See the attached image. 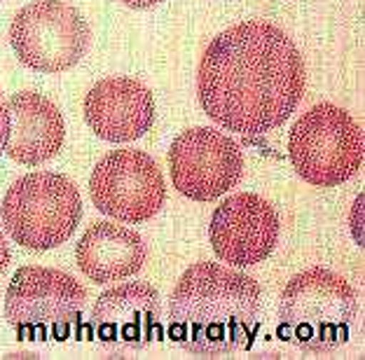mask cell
<instances>
[{"label": "cell", "mask_w": 365, "mask_h": 360, "mask_svg": "<svg viewBox=\"0 0 365 360\" xmlns=\"http://www.w3.org/2000/svg\"><path fill=\"white\" fill-rule=\"evenodd\" d=\"M82 217L78 187L59 173H29L14 180L3 199V225L14 244L43 250L66 244Z\"/></svg>", "instance_id": "cell-4"}, {"label": "cell", "mask_w": 365, "mask_h": 360, "mask_svg": "<svg viewBox=\"0 0 365 360\" xmlns=\"http://www.w3.org/2000/svg\"><path fill=\"white\" fill-rule=\"evenodd\" d=\"M288 157L309 185L337 187L361 171L363 131L342 108L319 103L293 124Z\"/></svg>", "instance_id": "cell-5"}, {"label": "cell", "mask_w": 365, "mask_h": 360, "mask_svg": "<svg viewBox=\"0 0 365 360\" xmlns=\"http://www.w3.org/2000/svg\"><path fill=\"white\" fill-rule=\"evenodd\" d=\"M91 334L110 358H131L162 339V299L150 283L106 290L91 309Z\"/></svg>", "instance_id": "cell-9"}, {"label": "cell", "mask_w": 365, "mask_h": 360, "mask_svg": "<svg viewBox=\"0 0 365 360\" xmlns=\"http://www.w3.org/2000/svg\"><path fill=\"white\" fill-rule=\"evenodd\" d=\"M258 281L215 262H197L169 299V339L197 358H225L251 341L260 325Z\"/></svg>", "instance_id": "cell-2"}, {"label": "cell", "mask_w": 365, "mask_h": 360, "mask_svg": "<svg viewBox=\"0 0 365 360\" xmlns=\"http://www.w3.org/2000/svg\"><path fill=\"white\" fill-rule=\"evenodd\" d=\"M10 264V250L5 246V239H3V230H0V269Z\"/></svg>", "instance_id": "cell-17"}, {"label": "cell", "mask_w": 365, "mask_h": 360, "mask_svg": "<svg viewBox=\"0 0 365 360\" xmlns=\"http://www.w3.org/2000/svg\"><path fill=\"white\" fill-rule=\"evenodd\" d=\"M89 38L85 16L61 0H36L21 7L10 26L16 56L40 73H61L80 63Z\"/></svg>", "instance_id": "cell-7"}, {"label": "cell", "mask_w": 365, "mask_h": 360, "mask_svg": "<svg viewBox=\"0 0 365 360\" xmlns=\"http://www.w3.org/2000/svg\"><path fill=\"white\" fill-rule=\"evenodd\" d=\"M127 7H134V10H148V7H155L160 5L162 0H122Z\"/></svg>", "instance_id": "cell-16"}, {"label": "cell", "mask_w": 365, "mask_h": 360, "mask_svg": "<svg viewBox=\"0 0 365 360\" xmlns=\"http://www.w3.org/2000/svg\"><path fill=\"white\" fill-rule=\"evenodd\" d=\"M359 309L342 276L314 267L293 276L279 302V337L304 354H330L349 339Z\"/></svg>", "instance_id": "cell-3"}, {"label": "cell", "mask_w": 365, "mask_h": 360, "mask_svg": "<svg viewBox=\"0 0 365 360\" xmlns=\"http://www.w3.org/2000/svg\"><path fill=\"white\" fill-rule=\"evenodd\" d=\"M7 136H10V108L5 106V98L0 94V155L5 153Z\"/></svg>", "instance_id": "cell-15"}, {"label": "cell", "mask_w": 365, "mask_h": 360, "mask_svg": "<svg viewBox=\"0 0 365 360\" xmlns=\"http://www.w3.org/2000/svg\"><path fill=\"white\" fill-rule=\"evenodd\" d=\"M148 250L136 232L115 222H96L76 248L80 272L94 283H113L140 272Z\"/></svg>", "instance_id": "cell-14"}, {"label": "cell", "mask_w": 365, "mask_h": 360, "mask_svg": "<svg viewBox=\"0 0 365 360\" xmlns=\"http://www.w3.org/2000/svg\"><path fill=\"white\" fill-rule=\"evenodd\" d=\"M85 117L98 138L129 143L150 131L155 122V98L138 80L106 78L89 89Z\"/></svg>", "instance_id": "cell-12"}, {"label": "cell", "mask_w": 365, "mask_h": 360, "mask_svg": "<svg viewBox=\"0 0 365 360\" xmlns=\"http://www.w3.org/2000/svg\"><path fill=\"white\" fill-rule=\"evenodd\" d=\"M91 202L120 222H143L160 211L167 197L160 166L140 150H113L89 178Z\"/></svg>", "instance_id": "cell-8"}, {"label": "cell", "mask_w": 365, "mask_h": 360, "mask_svg": "<svg viewBox=\"0 0 365 360\" xmlns=\"http://www.w3.org/2000/svg\"><path fill=\"white\" fill-rule=\"evenodd\" d=\"M87 290L71 274L47 267H21L5 295V318L21 339H68L78 328Z\"/></svg>", "instance_id": "cell-6"}, {"label": "cell", "mask_w": 365, "mask_h": 360, "mask_svg": "<svg viewBox=\"0 0 365 360\" xmlns=\"http://www.w3.org/2000/svg\"><path fill=\"white\" fill-rule=\"evenodd\" d=\"M173 187L195 202H213L237 185L244 173V155L230 136L195 127L173 138L169 148Z\"/></svg>", "instance_id": "cell-10"}, {"label": "cell", "mask_w": 365, "mask_h": 360, "mask_svg": "<svg viewBox=\"0 0 365 360\" xmlns=\"http://www.w3.org/2000/svg\"><path fill=\"white\" fill-rule=\"evenodd\" d=\"M279 215L258 195H235L225 199L211 217V246L222 262L251 267L272 255L279 241Z\"/></svg>", "instance_id": "cell-11"}, {"label": "cell", "mask_w": 365, "mask_h": 360, "mask_svg": "<svg viewBox=\"0 0 365 360\" xmlns=\"http://www.w3.org/2000/svg\"><path fill=\"white\" fill-rule=\"evenodd\" d=\"M10 136L5 155L19 164L40 166L59 155L66 138L63 117L49 98L21 91L10 98Z\"/></svg>", "instance_id": "cell-13"}, {"label": "cell", "mask_w": 365, "mask_h": 360, "mask_svg": "<svg viewBox=\"0 0 365 360\" xmlns=\"http://www.w3.org/2000/svg\"><path fill=\"white\" fill-rule=\"evenodd\" d=\"M197 91L213 122L242 136H260L281 127L300 103L304 61L281 29L244 21L206 47Z\"/></svg>", "instance_id": "cell-1"}]
</instances>
